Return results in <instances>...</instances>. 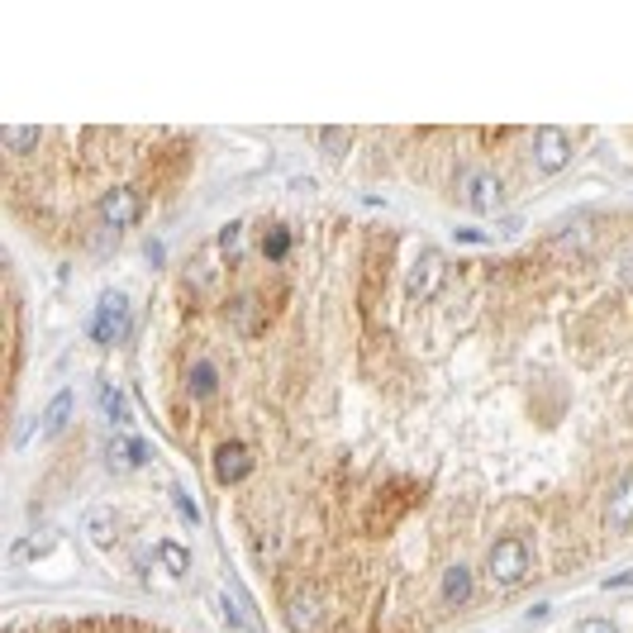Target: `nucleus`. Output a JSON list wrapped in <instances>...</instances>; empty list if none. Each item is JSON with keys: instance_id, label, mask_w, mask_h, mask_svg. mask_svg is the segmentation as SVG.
Returning a JSON list of instances; mask_svg holds the SVG:
<instances>
[{"instance_id": "f257e3e1", "label": "nucleus", "mask_w": 633, "mask_h": 633, "mask_svg": "<svg viewBox=\"0 0 633 633\" xmlns=\"http://www.w3.org/2000/svg\"><path fill=\"white\" fill-rule=\"evenodd\" d=\"M91 339L96 343H124L129 339V301L119 291H105L91 314Z\"/></svg>"}, {"instance_id": "f03ea898", "label": "nucleus", "mask_w": 633, "mask_h": 633, "mask_svg": "<svg viewBox=\"0 0 633 633\" xmlns=\"http://www.w3.org/2000/svg\"><path fill=\"white\" fill-rule=\"evenodd\" d=\"M486 572L495 586H519L524 577H529V547H524L519 538H500L491 547V557H486Z\"/></svg>"}, {"instance_id": "7ed1b4c3", "label": "nucleus", "mask_w": 633, "mask_h": 633, "mask_svg": "<svg viewBox=\"0 0 633 633\" xmlns=\"http://www.w3.org/2000/svg\"><path fill=\"white\" fill-rule=\"evenodd\" d=\"M443 281H448V262H443L438 248H424V252L414 258L410 277H405V291L414 295V301H434V295L443 291Z\"/></svg>"}, {"instance_id": "20e7f679", "label": "nucleus", "mask_w": 633, "mask_h": 633, "mask_svg": "<svg viewBox=\"0 0 633 633\" xmlns=\"http://www.w3.org/2000/svg\"><path fill=\"white\" fill-rule=\"evenodd\" d=\"M462 200H467L476 215H491V209L500 205V181H495V172H486V167L462 172Z\"/></svg>"}, {"instance_id": "39448f33", "label": "nucleus", "mask_w": 633, "mask_h": 633, "mask_svg": "<svg viewBox=\"0 0 633 633\" xmlns=\"http://www.w3.org/2000/svg\"><path fill=\"white\" fill-rule=\"evenodd\" d=\"M567 158H572V138H567L557 124H543L538 138H534V162L543 167V172H562Z\"/></svg>"}, {"instance_id": "423d86ee", "label": "nucleus", "mask_w": 633, "mask_h": 633, "mask_svg": "<svg viewBox=\"0 0 633 633\" xmlns=\"http://www.w3.org/2000/svg\"><path fill=\"white\" fill-rule=\"evenodd\" d=\"M138 215H143V200L134 191H124V186L100 200V220L110 229H129V224H138Z\"/></svg>"}, {"instance_id": "0eeeda50", "label": "nucleus", "mask_w": 633, "mask_h": 633, "mask_svg": "<svg viewBox=\"0 0 633 633\" xmlns=\"http://www.w3.org/2000/svg\"><path fill=\"white\" fill-rule=\"evenodd\" d=\"M105 462H110V472H138L143 467V462H148V448H143V443L138 438H110V443H105Z\"/></svg>"}, {"instance_id": "6e6552de", "label": "nucleus", "mask_w": 633, "mask_h": 633, "mask_svg": "<svg viewBox=\"0 0 633 633\" xmlns=\"http://www.w3.org/2000/svg\"><path fill=\"white\" fill-rule=\"evenodd\" d=\"M248 472H252V457H248L243 443H220V453H215V476L224 481V486H229V481H243Z\"/></svg>"}, {"instance_id": "1a4fd4ad", "label": "nucleus", "mask_w": 633, "mask_h": 633, "mask_svg": "<svg viewBox=\"0 0 633 633\" xmlns=\"http://www.w3.org/2000/svg\"><path fill=\"white\" fill-rule=\"evenodd\" d=\"M286 624L295 633H314V628H320V600H314V596H291L286 600Z\"/></svg>"}, {"instance_id": "9d476101", "label": "nucleus", "mask_w": 633, "mask_h": 633, "mask_svg": "<svg viewBox=\"0 0 633 633\" xmlns=\"http://www.w3.org/2000/svg\"><path fill=\"white\" fill-rule=\"evenodd\" d=\"M609 524L615 529H633V472L609 491Z\"/></svg>"}, {"instance_id": "9b49d317", "label": "nucleus", "mask_w": 633, "mask_h": 633, "mask_svg": "<svg viewBox=\"0 0 633 633\" xmlns=\"http://www.w3.org/2000/svg\"><path fill=\"white\" fill-rule=\"evenodd\" d=\"M467 596H472V572L457 562V567H448V572H443V600H448V605H462Z\"/></svg>"}, {"instance_id": "f8f14e48", "label": "nucleus", "mask_w": 633, "mask_h": 633, "mask_svg": "<svg viewBox=\"0 0 633 633\" xmlns=\"http://www.w3.org/2000/svg\"><path fill=\"white\" fill-rule=\"evenodd\" d=\"M67 419H72V391H57V395L48 400V410H44V434H48V438L62 434V429H67Z\"/></svg>"}, {"instance_id": "ddd939ff", "label": "nucleus", "mask_w": 633, "mask_h": 633, "mask_svg": "<svg viewBox=\"0 0 633 633\" xmlns=\"http://www.w3.org/2000/svg\"><path fill=\"white\" fill-rule=\"evenodd\" d=\"M87 534H91V543L110 547V543H115V515H110V510H91V515H87Z\"/></svg>"}, {"instance_id": "4468645a", "label": "nucleus", "mask_w": 633, "mask_h": 633, "mask_svg": "<svg viewBox=\"0 0 633 633\" xmlns=\"http://www.w3.org/2000/svg\"><path fill=\"white\" fill-rule=\"evenodd\" d=\"M100 410L110 424H129V400H124L115 386H100Z\"/></svg>"}, {"instance_id": "2eb2a0df", "label": "nucleus", "mask_w": 633, "mask_h": 633, "mask_svg": "<svg viewBox=\"0 0 633 633\" xmlns=\"http://www.w3.org/2000/svg\"><path fill=\"white\" fill-rule=\"evenodd\" d=\"M158 557H162V567H167L172 577H186V572H191V553H186L181 543H158Z\"/></svg>"}, {"instance_id": "dca6fc26", "label": "nucleus", "mask_w": 633, "mask_h": 633, "mask_svg": "<svg viewBox=\"0 0 633 633\" xmlns=\"http://www.w3.org/2000/svg\"><path fill=\"white\" fill-rule=\"evenodd\" d=\"M0 138H5V148L10 153H29V148H38V129H19V124H5V129H0Z\"/></svg>"}, {"instance_id": "f3484780", "label": "nucleus", "mask_w": 633, "mask_h": 633, "mask_svg": "<svg viewBox=\"0 0 633 633\" xmlns=\"http://www.w3.org/2000/svg\"><path fill=\"white\" fill-rule=\"evenodd\" d=\"M320 143H324V153H329V158H343V153H348V143H352V134L339 129V124H329V129L320 134Z\"/></svg>"}, {"instance_id": "a211bd4d", "label": "nucleus", "mask_w": 633, "mask_h": 633, "mask_svg": "<svg viewBox=\"0 0 633 633\" xmlns=\"http://www.w3.org/2000/svg\"><path fill=\"white\" fill-rule=\"evenodd\" d=\"M234 324H239L243 333H252V329H258V301H252V295L234 301Z\"/></svg>"}, {"instance_id": "6ab92c4d", "label": "nucleus", "mask_w": 633, "mask_h": 633, "mask_svg": "<svg viewBox=\"0 0 633 633\" xmlns=\"http://www.w3.org/2000/svg\"><path fill=\"white\" fill-rule=\"evenodd\" d=\"M215 386H220V382H215V367H209V362H196V367H191V391H196V395H215Z\"/></svg>"}, {"instance_id": "aec40b11", "label": "nucleus", "mask_w": 633, "mask_h": 633, "mask_svg": "<svg viewBox=\"0 0 633 633\" xmlns=\"http://www.w3.org/2000/svg\"><path fill=\"white\" fill-rule=\"evenodd\" d=\"M172 505H177V515H181L186 524H200V510H196V500L186 495L181 486H172Z\"/></svg>"}, {"instance_id": "412c9836", "label": "nucleus", "mask_w": 633, "mask_h": 633, "mask_svg": "<svg viewBox=\"0 0 633 633\" xmlns=\"http://www.w3.org/2000/svg\"><path fill=\"white\" fill-rule=\"evenodd\" d=\"M286 248H291V234L286 229H271L267 234V258H286Z\"/></svg>"}, {"instance_id": "4be33fe9", "label": "nucleus", "mask_w": 633, "mask_h": 633, "mask_svg": "<svg viewBox=\"0 0 633 633\" xmlns=\"http://www.w3.org/2000/svg\"><path fill=\"white\" fill-rule=\"evenodd\" d=\"M577 633H619L609 619H586V624H577Z\"/></svg>"}, {"instance_id": "5701e85b", "label": "nucleus", "mask_w": 633, "mask_h": 633, "mask_svg": "<svg viewBox=\"0 0 633 633\" xmlns=\"http://www.w3.org/2000/svg\"><path fill=\"white\" fill-rule=\"evenodd\" d=\"M239 229H243V224H229L224 234H220V248H229V252H234V248H239Z\"/></svg>"}, {"instance_id": "b1692460", "label": "nucleus", "mask_w": 633, "mask_h": 633, "mask_svg": "<svg viewBox=\"0 0 633 633\" xmlns=\"http://www.w3.org/2000/svg\"><path fill=\"white\" fill-rule=\"evenodd\" d=\"M547 615H553V605H534V609H529V624H543Z\"/></svg>"}]
</instances>
